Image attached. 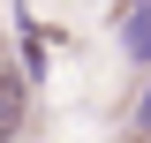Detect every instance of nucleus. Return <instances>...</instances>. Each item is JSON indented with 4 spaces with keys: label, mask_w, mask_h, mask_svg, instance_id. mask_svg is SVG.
I'll use <instances>...</instances> for the list:
<instances>
[{
    "label": "nucleus",
    "mask_w": 151,
    "mask_h": 143,
    "mask_svg": "<svg viewBox=\"0 0 151 143\" xmlns=\"http://www.w3.org/2000/svg\"><path fill=\"white\" fill-rule=\"evenodd\" d=\"M23 113H30V83H23L15 68H0V143L23 136Z\"/></svg>",
    "instance_id": "obj_1"
},
{
    "label": "nucleus",
    "mask_w": 151,
    "mask_h": 143,
    "mask_svg": "<svg viewBox=\"0 0 151 143\" xmlns=\"http://www.w3.org/2000/svg\"><path fill=\"white\" fill-rule=\"evenodd\" d=\"M121 45H129V60H136V68H151V0L121 15Z\"/></svg>",
    "instance_id": "obj_2"
},
{
    "label": "nucleus",
    "mask_w": 151,
    "mask_h": 143,
    "mask_svg": "<svg viewBox=\"0 0 151 143\" xmlns=\"http://www.w3.org/2000/svg\"><path fill=\"white\" fill-rule=\"evenodd\" d=\"M136 128H144V136H151V90H144V98H136Z\"/></svg>",
    "instance_id": "obj_3"
}]
</instances>
